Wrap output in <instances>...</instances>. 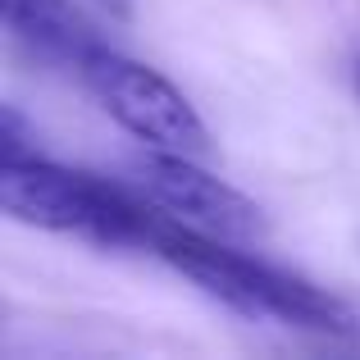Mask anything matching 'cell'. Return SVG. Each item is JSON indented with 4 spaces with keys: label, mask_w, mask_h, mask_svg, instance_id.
Listing matches in <instances>:
<instances>
[{
    "label": "cell",
    "mask_w": 360,
    "mask_h": 360,
    "mask_svg": "<svg viewBox=\"0 0 360 360\" xmlns=\"http://www.w3.org/2000/svg\"><path fill=\"white\" fill-rule=\"evenodd\" d=\"M82 5H91L96 14H105V18H119V23L132 18V0H82Z\"/></svg>",
    "instance_id": "obj_6"
},
{
    "label": "cell",
    "mask_w": 360,
    "mask_h": 360,
    "mask_svg": "<svg viewBox=\"0 0 360 360\" xmlns=\"http://www.w3.org/2000/svg\"><path fill=\"white\" fill-rule=\"evenodd\" d=\"M356 91H360V64H356Z\"/></svg>",
    "instance_id": "obj_7"
},
{
    "label": "cell",
    "mask_w": 360,
    "mask_h": 360,
    "mask_svg": "<svg viewBox=\"0 0 360 360\" xmlns=\"http://www.w3.org/2000/svg\"><path fill=\"white\" fill-rule=\"evenodd\" d=\"M0 205L27 229L64 233L115 251H146L155 205L132 183L55 165L41 150L0 155Z\"/></svg>",
    "instance_id": "obj_2"
},
{
    "label": "cell",
    "mask_w": 360,
    "mask_h": 360,
    "mask_svg": "<svg viewBox=\"0 0 360 360\" xmlns=\"http://www.w3.org/2000/svg\"><path fill=\"white\" fill-rule=\"evenodd\" d=\"M146 255L165 260L174 274L196 283L205 297H214L219 306L238 310L246 319H264V324L297 328V333H315V338L360 333V319L352 315V306L342 297H333L328 288L242 251V242L192 229V224L165 214L160 205H155V224H150Z\"/></svg>",
    "instance_id": "obj_1"
},
{
    "label": "cell",
    "mask_w": 360,
    "mask_h": 360,
    "mask_svg": "<svg viewBox=\"0 0 360 360\" xmlns=\"http://www.w3.org/2000/svg\"><path fill=\"white\" fill-rule=\"evenodd\" d=\"M5 9V32L27 60L46 64L55 73H69L87 60V51H96L105 37L96 32L82 5L73 0H0Z\"/></svg>",
    "instance_id": "obj_5"
},
{
    "label": "cell",
    "mask_w": 360,
    "mask_h": 360,
    "mask_svg": "<svg viewBox=\"0 0 360 360\" xmlns=\"http://www.w3.org/2000/svg\"><path fill=\"white\" fill-rule=\"evenodd\" d=\"M132 187L150 205H160L165 214L192 224L201 233H214V238L246 246L264 233V210L233 183H224L210 169H201V155L146 146L132 160Z\"/></svg>",
    "instance_id": "obj_4"
},
{
    "label": "cell",
    "mask_w": 360,
    "mask_h": 360,
    "mask_svg": "<svg viewBox=\"0 0 360 360\" xmlns=\"http://www.w3.org/2000/svg\"><path fill=\"white\" fill-rule=\"evenodd\" d=\"M73 82L110 115L123 132L155 150H183V155H205L210 150V128L196 115V105L165 78L160 69L123 55L119 46L101 41L87 51V60L73 69Z\"/></svg>",
    "instance_id": "obj_3"
}]
</instances>
